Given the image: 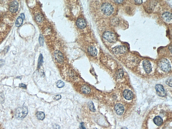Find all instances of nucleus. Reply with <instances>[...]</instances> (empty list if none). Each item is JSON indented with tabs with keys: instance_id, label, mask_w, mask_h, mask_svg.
Masks as SVG:
<instances>
[{
	"instance_id": "6ab92c4d",
	"label": "nucleus",
	"mask_w": 172,
	"mask_h": 129,
	"mask_svg": "<svg viewBox=\"0 0 172 129\" xmlns=\"http://www.w3.org/2000/svg\"><path fill=\"white\" fill-rule=\"evenodd\" d=\"M36 21L38 23H41L44 20V17L42 14L39 13L37 14L35 17Z\"/></svg>"
},
{
	"instance_id": "6e6552de",
	"label": "nucleus",
	"mask_w": 172,
	"mask_h": 129,
	"mask_svg": "<svg viewBox=\"0 0 172 129\" xmlns=\"http://www.w3.org/2000/svg\"><path fill=\"white\" fill-rule=\"evenodd\" d=\"M127 63L128 64L131 65H134L137 64L139 62V59L134 56H130L127 59Z\"/></svg>"
},
{
	"instance_id": "473e14b6",
	"label": "nucleus",
	"mask_w": 172,
	"mask_h": 129,
	"mask_svg": "<svg viewBox=\"0 0 172 129\" xmlns=\"http://www.w3.org/2000/svg\"><path fill=\"white\" fill-rule=\"evenodd\" d=\"M80 128L81 129H86L85 127L84 126V124L83 123H81Z\"/></svg>"
},
{
	"instance_id": "9d476101",
	"label": "nucleus",
	"mask_w": 172,
	"mask_h": 129,
	"mask_svg": "<svg viewBox=\"0 0 172 129\" xmlns=\"http://www.w3.org/2000/svg\"><path fill=\"white\" fill-rule=\"evenodd\" d=\"M162 18L164 21L167 23L171 22L172 21V14L171 13L166 12L163 14Z\"/></svg>"
},
{
	"instance_id": "2f4dec72",
	"label": "nucleus",
	"mask_w": 172,
	"mask_h": 129,
	"mask_svg": "<svg viewBox=\"0 0 172 129\" xmlns=\"http://www.w3.org/2000/svg\"><path fill=\"white\" fill-rule=\"evenodd\" d=\"M5 64V61L4 60H0V67L2 66Z\"/></svg>"
},
{
	"instance_id": "f03ea898",
	"label": "nucleus",
	"mask_w": 172,
	"mask_h": 129,
	"mask_svg": "<svg viewBox=\"0 0 172 129\" xmlns=\"http://www.w3.org/2000/svg\"><path fill=\"white\" fill-rule=\"evenodd\" d=\"M101 10L105 15L107 16L111 15L114 12L113 6L109 3H105L101 7Z\"/></svg>"
},
{
	"instance_id": "393cba45",
	"label": "nucleus",
	"mask_w": 172,
	"mask_h": 129,
	"mask_svg": "<svg viewBox=\"0 0 172 129\" xmlns=\"http://www.w3.org/2000/svg\"><path fill=\"white\" fill-rule=\"evenodd\" d=\"M123 75H124V72L123 70L120 69L118 71V76L119 78L121 79L123 77Z\"/></svg>"
},
{
	"instance_id": "72a5a7b5",
	"label": "nucleus",
	"mask_w": 172,
	"mask_h": 129,
	"mask_svg": "<svg viewBox=\"0 0 172 129\" xmlns=\"http://www.w3.org/2000/svg\"><path fill=\"white\" fill-rule=\"evenodd\" d=\"M123 2H124V1H115V3H116L117 4L122 3H123Z\"/></svg>"
},
{
	"instance_id": "f3484780",
	"label": "nucleus",
	"mask_w": 172,
	"mask_h": 129,
	"mask_svg": "<svg viewBox=\"0 0 172 129\" xmlns=\"http://www.w3.org/2000/svg\"><path fill=\"white\" fill-rule=\"evenodd\" d=\"M36 117L37 119L40 120H43L45 118V114L42 112H38L36 114Z\"/></svg>"
},
{
	"instance_id": "a211bd4d",
	"label": "nucleus",
	"mask_w": 172,
	"mask_h": 129,
	"mask_svg": "<svg viewBox=\"0 0 172 129\" xmlns=\"http://www.w3.org/2000/svg\"><path fill=\"white\" fill-rule=\"evenodd\" d=\"M82 91L84 94H89L91 92V89L88 86L84 85L82 88Z\"/></svg>"
},
{
	"instance_id": "412c9836",
	"label": "nucleus",
	"mask_w": 172,
	"mask_h": 129,
	"mask_svg": "<svg viewBox=\"0 0 172 129\" xmlns=\"http://www.w3.org/2000/svg\"><path fill=\"white\" fill-rule=\"evenodd\" d=\"M88 105L91 111H93V112H95L96 109L95 108L93 102L91 101H90L89 102Z\"/></svg>"
},
{
	"instance_id": "39448f33",
	"label": "nucleus",
	"mask_w": 172,
	"mask_h": 129,
	"mask_svg": "<svg viewBox=\"0 0 172 129\" xmlns=\"http://www.w3.org/2000/svg\"><path fill=\"white\" fill-rule=\"evenodd\" d=\"M127 50V48L125 46H119L114 47L112 49V51L115 54L120 55L125 53Z\"/></svg>"
},
{
	"instance_id": "2eb2a0df",
	"label": "nucleus",
	"mask_w": 172,
	"mask_h": 129,
	"mask_svg": "<svg viewBox=\"0 0 172 129\" xmlns=\"http://www.w3.org/2000/svg\"><path fill=\"white\" fill-rule=\"evenodd\" d=\"M154 123L157 126H160L162 124L163 120L162 118L160 116H157L153 119Z\"/></svg>"
},
{
	"instance_id": "a878e982",
	"label": "nucleus",
	"mask_w": 172,
	"mask_h": 129,
	"mask_svg": "<svg viewBox=\"0 0 172 129\" xmlns=\"http://www.w3.org/2000/svg\"><path fill=\"white\" fill-rule=\"evenodd\" d=\"M39 44L40 46H43L44 45V38H43V36L42 35H40V36H39Z\"/></svg>"
},
{
	"instance_id": "4468645a",
	"label": "nucleus",
	"mask_w": 172,
	"mask_h": 129,
	"mask_svg": "<svg viewBox=\"0 0 172 129\" xmlns=\"http://www.w3.org/2000/svg\"><path fill=\"white\" fill-rule=\"evenodd\" d=\"M115 109L116 113L119 115H121L124 112V108L121 104H117L115 106Z\"/></svg>"
},
{
	"instance_id": "bb28decb",
	"label": "nucleus",
	"mask_w": 172,
	"mask_h": 129,
	"mask_svg": "<svg viewBox=\"0 0 172 129\" xmlns=\"http://www.w3.org/2000/svg\"><path fill=\"white\" fill-rule=\"evenodd\" d=\"M54 98V99H55V100H59V99H61V95H60V94H59V95H56V96H54V98Z\"/></svg>"
},
{
	"instance_id": "0eeeda50",
	"label": "nucleus",
	"mask_w": 172,
	"mask_h": 129,
	"mask_svg": "<svg viewBox=\"0 0 172 129\" xmlns=\"http://www.w3.org/2000/svg\"><path fill=\"white\" fill-rule=\"evenodd\" d=\"M54 58L58 63H62L64 61V58L63 54L60 51H56L54 53Z\"/></svg>"
},
{
	"instance_id": "423d86ee",
	"label": "nucleus",
	"mask_w": 172,
	"mask_h": 129,
	"mask_svg": "<svg viewBox=\"0 0 172 129\" xmlns=\"http://www.w3.org/2000/svg\"><path fill=\"white\" fill-rule=\"evenodd\" d=\"M143 68L147 73H150L152 70V65L151 63L147 60H145L143 63Z\"/></svg>"
},
{
	"instance_id": "7ed1b4c3",
	"label": "nucleus",
	"mask_w": 172,
	"mask_h": 129,
	"mask_svg": "<svg viewBox=\"0 0 172 129\" xmlns=\"http://www.w3.org/2000/svg\"><path fill=\"white\" fill-rule=\"evenodd\" d=\"M28 113V109L26 107H20L17 109L16 116L17 118L22 119L25 117Z\"/></svg>"
},
{
	"instance_id": "c85d7f7f",
	"label": "nucleus",
	"mask_w": 172,
	"mask_h": 129,
	"mask_svg": "<svg viewBox=\"0 0 172 129\" xmlns=\"http://www.w3.org/2000/svg\"><path fill=\"white\" fill-rule=\"evenodd\" d=\"M166 83L170 87H171L172 86V80L171 79H169L167 81Z\"/></svg>"
},
{
	"instance_id": "f257e3e1",
	"label": "nucleus",
	"mask_w": 172,
	"mask_h": 129,
	"mask_svg": "<svg viewBox=\"0 0 172 129\" xmlns=\"http://www.w3.org/2000/svg\"><path fill=\"white\" fill-rule=\"evenodd\" d=\"M158 65L160 69L165 72H169L171 70L170 64L166 59L163 58L160 59L158 62Z\"/></svg>"
},
{
	"instance_id": "e433bc0d",
	"label": "nucleus",
	"mask_w": 172,
	"mask_h": 129,
	"mask_svg": "<svg viewBox=\"0 0 172 129\" xmlns=\"http://www.w3.org/2000/svg\"><path fill=\"white\" fill-rule=\"evenodd\" d=\"M94 129H97L96 128H94Z\"/></svg>"
},
{
	"instance_id": "4be33fe9",
	"label": "nucleus",
	"mask_w": 172,
	"mask_h": 129,
	"mask_svg": "<svg viewBox=\"0 0 172 129\" xmlns=\"http://www.w3.org/2000/svg\"><path fill=\"white\" fill-rule=\"evenodd\" d=\"M119 20L118 19L115 18L112 19L111 21L112 24L113 26H116L118 25L119 23Z\"/></svg>"
},
{
	"instance_id": "f704fd0d",
	"label": "nucleus",
	"mask_w": 172,
	"mask_h": 129,
	"mask_svg": "<svg viewBox=\"0 0 172 129\" xmlns=\"http://www.w3.org/2000/svg\"><path fill=\"white\" fill-rule=\"evenodd\" d=\"M21 18L23 19H24L25 18V16L24 14L23 13L21 14Z\"/></svg>"
},
{
	"instance_id": "9b49d317",
	"label": "nucleus",
	"mask_w": 172,
	"mask_h": 129,
	"mask_svg": "<svg viewBox=\"0 0 172 129\" xmlns=\"http://www.w3.org/2000/svg\"><path fill=\"white\" fill-rule=\"evenodd\" d=\"M123 95L124 98L128 100H131L133 97V93L132 91L127 89L124 90Z\"/></svg>"
},
{
	"instance_id": "b1692460",
	"label": "nucleus",
	"mask_w": 172,
	"mask_h": 129,
	"mask_svg": "<svg viewBox=\"0 0 172 129\" xmlns=\"http://www.w3.org/2000/svg\"><path fill=\"white\" fill-rule=\"evenodd\" d=\"M43 62V58L42 55L40 54V56H39V59H38V67H40V66H41L42 63Z\"/></svg>"
},
{
	"instance_id": "c756f323",
	"label": "nucleus",
	"mask_w": 172,
	"mask_h": 129,
	"mask_svg": "<svg viewBox=\"0 0 172 129\" xmlns=\"http://www.w3.org/2000/svg\"><path fill=\"white\" fill-rule=\"evenodd\" d=\"M134 2L135 4L136 5H140L143 3V1H134Z\"/></svg>"
},
{
	"instance_id": "dca6fc26",
	"label": "nucleus",
	"mask_w": 172,
	"mask_h": 129,
	"mask_svg": "<svg viewBox=\"0 0 172 129\" xmlns=\"http://www.w3.org/2000/svg\"><path fill=\"white\" fill-rule=\"evenodd\" d=\"M89 54L92 56H96L98 53L97 50L95 48L93 47H90L88 49Z\"/></svg>"
},
{
	"instance_id": "ddd939ff",
	"label": "nucleus",
	"mask_w": 172,
	"mask_h": 129,
	"mask_svg": "<svg viewBox=\"0 0 172 129\" xmlns=\"http://www.w3.org/2000/svg\"><path fill=\"white\" fill-rule=\"evenodd\" d=\"M155 89L157 92H158L159 95L161 96H164L165 91L162 85L160 84H157L155 86Z\"/></svg>"
},
{
	"instance_id": "f8f14e48",
	"label": "nucleus",
	"mask_w": 172,
	"mask_h": 129,
	"mask_svg": "<svg viewBox=\"0 0 172 129\" xmlns=\"http://www.w3.org/2000/svg\"><path fill=\"white\" fill-rule=\"evenodd\" d=\"M76 25L80 29H83L87 26L85 21L82 18L78 19L76 21Z\"/></svg>"
},
{
	"instance_id": "20e7f679",
	"label": "nucleus",
	"mask_w": 172,
	"mask_h": 129,
	"mask_svg": "<svg viewBox=\"0 0 172 129\" xmlns=\"http://www.w3.org/2000/svg\"><path fill=\"white\" fill-rule=\"evenodd\" d=\"M104 38L110 43H114L117 41V38L116 35L113 32L107 31L103 34Z\"/></svg>"
},
{
	"instance_id": "1a4fd4ad",
	"label": "nucleus",
	"mask_w": 172,
	"mask_h": 129,
	"mask_svg": "<svg viewBox=\"0 0 172 129\" xmlns=\"http://www.w3.org/2000/svg\"><path fill=\"white\" fill-rule=\"evenodd\" d=\"M18 3L16 1H14L10 4L9 10L12 13H15L18 10Z\"/></svg>"
},
{
	"instance_id": "7c9ffc66",
	"label": "nucleus",
	"mask_w": 172,
	"mask_h": 129,
	"mask_svg": "<svg viewBox=\"0 0 172 129\" xmlns=\"http://www.w3.org/2000/svg\"><path fill=\"white\" fill-rule=\"evenodd\" d=\"M20 87L24 88V89H26L27 86L26 85L24 84L23 83H21L19 84Z\"/></svg>"
},
{
	"instance_id": "aec40b11",
	"label": "nucleus",
	"mask_w": 172,
	"mask_h": 129,
	"mask_svg": "<svg viewBox=\"0 0 172 129\" xmlns=\"http://www.w3.org/2000/svg\"><path fill=\"white\" fill-rule=\"evenodd\" d=\"M23 23V19L19 17L17 18L16 21V26L17 27H19Z\"/></svg>"
},
{
	"instance_id": "c9c22d12",
	"label": "nucleus",
	"mask_w": 172,
	"mask_h": 129,
	"mask_svg": "<svg viewBox=\"0 0 172 129\" xmlns=\"http://www.w3.org/2000/svg\"><path fill=\"white\" fill-rule=\"evenodd\" d=\"M122 129H128V128L126 127H124L122 128Z\"/></svg>"
},
{
	"instance_id": "cd10ccee",
	"label": "nucleus",
	"mask_w": 172,
	"mask_h": 129,
	"mask_svg": "<svg viewBox=\"0 0 172 129\" xmlns=\"http://www.w3.org/2000/svg\"><path fill=\"white\" fill-rule=\"evenodd\" d=\"M3 96V94H0V103H3L4 101V97Z\"/></svg>"
},
{
	"instance_id": "5701e85b",
	"label": "nucleus",
	"mask_w": 172,
	"mask_h": 129,
	"mask_svg": "<svg viewBox=\"0 0 172 129\" xmlns=\"http://www.w3.org/2000/svg\"><path fill=\"white\" fill-rule=\"evenodd\" d=\"M64 85H65V83L62 81L59 80L57 82V86L58 88H62L64 87Z\"/></svg>"
}]
</instances>
